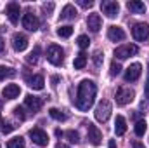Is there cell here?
Returning a JSON list of instances; mask_svg holds the SVG:
<instances>
[{
  "label": "cell",
  "instance_id": "d6a6232c",
  "mask_svg": "<svg viewBox=\"0 0 149 148\" xmlns=\"http://www.w3.org/2000/svg\"><path fill=\"white\" fill-rule=\"evenodd\" d=\"M78 5H81V7L88 9V7H92V5H94V2H92V0H88V2H87V0H78Z\"/></svg>",
  "mask_w": 149,
  "mask_h": 148
},
{
  "label": "cell",
  "instance_id": "44dd1931",
  "mask_svg": "<svg viewBox=\"0 0 149 148\" xmlns=\"http://www.w3.org/2000/svg\"><path fill=\"white\" fill-rule=\"evenodd\" d=\"M125 131H127V120H125V117L118 115L116 122H114V132H116V136H123Z\"/></svg>",
  "mask_w": 149,
  "mask_h": 148
},
{
  "label": "cell",
  "instance_id": "f546056e",
  "mask_svg": "<svg viewBox=\"0 0 149 148\" xmlns=\"http://www.w3.org/2000/svg\"><path fill=\"white\" fill-rule=\"evenodd\" d=\"M66 138H68L71 143H74V145H78V143H80V136H78V132H76V131H68V132H66Z\"/></svg>",
  "mask_w": 149,
  "mask_h": 148
},
{
  "label": "cell",
  "instance_id": "ab89813d",
  "mask_svg": "<svg viewBox=\"0 0 149 148\" xmlns=\"http://www.w3.org/2000/svg\"><path fill=\"white\" fill-rule=\"evenodd\" d=\"M109 148H116V141L114 140H109Z\"/></svg>",
  "mask_w": 149,
  "mask_h": 148
},
{
  "label": "cell",
  "instance_id": "836d02e7",
  "mask_svg": "<svg viewBox=\"0 0 149 148\" xmlns=\"http://www.w3.org/2000/svg\"><path fill=\"white\" fill-rule=\"evenodd\" d=\"M101 58H102V54L97 51V52L94 54V61H95V66H101Z\"/></svg>",
  "mask_w": 149,
  "mask_h": 148
},
{
  "label": "cell",
  "instance_id": "e575fe53",
  "mask_svg": "<svg viewBox=\"0 0 149 148\" xmlns=\"http://www.w3.org/2000/svg\"><path fill=\"white\" fill-rule=\"evenodd\" d=\"M52 9H54V4H52V2L43 4V11H45V12H49V14H50V12H52Z\"/></svg>",
  "mask_w": 149,
  "mask_h": 148
},
{
  "label": "cell",
  "instance_id": "ffe728a7",
  "mask_svg": "<svg viewBox=\"0 0 149 148\" xmlns=\"http://www.w3.org/2000/svg\"><path fill=\"white\" fill-rule=\"evenodd\" d=\"M74 18H76V9H74L71 4L64 5V9L61 11V19H63V21H71Z\"/></svg>",
  "mask_w": 149,
  "mask_h": 148
},
{
  "label": "cell",
  "instance_id": "60d3db41",
  "mask_svg": "<svg viewBox=\"0 0 149 148\" xmlns=\"http://www.w3.org/2000/svg\"><path fill=\"white\" fill-rule=\"evenodd\" d=\"M56 136H63V131L61 129H56Z\"/></svg>",
  "mask_w": 149,
  "mask_h": 148
},
{
  "label": "cell",
  "instance_id": "74e56055",
  "mask_svg": "<svg viewBox=\"0 0 149 148\" xmlns=\"http://www.w3.org/2000/svg\"><path fill=\"white\" fill-rule=\"evenodd\" d=\"M132 148H146V147H144L141 141H134V143H132Z\"/></svg>",
  "mask_w": 149,
  "mask_h": 148
},
{
  "label": "cell",
  "instance_id": "30bf717a",
  "mask_svg": "<svg viewBox=\"0 0 149 148\" xmlns=\"http://www.w3.org/2000/svg\"><path fill=\"white\" fill-rule=\"evenodd\" d=\"M23 26H24L26 30H30V32H37L38 28H40V21H38V18L35 14L26 12V14L23 16Z\"/></svg>",
  "mask_w": 149,
  "mask_h": 148
},
{
  "label": "cell",
  "instance_id": "9a60e30c",
  "mask_svg": "<svg viewBox=\"0 0 149 148\" xmlns=\"http://www.w3.org/2000/svg\"><path fill=\"white\" fill-rule=\"evenodd\" d=\"M101 25H102V19H101L99 14H88V18H87V26H88L90 32L97 33V32L101 30Z\"/></svg>",
  "mask_w": 149,
  "mask_h": 148
},
{
  "label": "cell",
  "instance_id": "d590c367",
  "mask_svg": "<svg viewBox=\"0 0 149 148\" xmlns=\"http://www.w3.org/2000/svg\"><path fill=\"white\" fill-rule=\"evenodd\" d=\"M14 111H16V115H17L21 120H24V118H26V117H24V113H23V108H21V106H17V108H16Z\"/></svg>",
  "mask_w": 149,
  "mask_h": 148
},
{
  "label": "cell",
  "instance_id": "5bb4252c",
  "mask_svg": "<svg viewBox=\"0 0 149 148\" xmlns=\"http://www.w3.org/2000/svg\"><path fill=\"white\" fill-rule=\"evenodd\" d=\"M24 105H26L31 111H38L42 108V105H43V99L38 98V96H33V94H28V96L24 98Z\"/></svg>",
  "mask_w": 149,
  "mask_h": 148
},
{
  "label": "cell",
  "instance_id": "2e32d148",
  "mask_svg": "<svg viewBox=\"0 0 149 148\" xmlns=\"http://www.w3.org/2000/svg\"><path fill=\"white\" fill-rule=\"evenodd\" d=\"M19 92H21V87H19L17 84H9V85H5V89L2 91V96H3L5 99H14V98L19 96Z\"/></svg>",
  "mask_w": 149,
  "mask_h": 148
},
{
  "label": "cell",
  "instance_id": "5b68a950",
  "mask_svg": "<svg viewBox=\"0 0 149 148\" xmlns=\"http://www.w3.org/2000/svg\"><path fill=\"white\" fill-rule=\"evenodd\" d=\"M139 52V47L134 45V44H127V45H121V47H116L114 49V56L118 59H127L130 56H135Z\"/></svg>",
  "mask_w": 149,
  "mask_h": 148
},
{
  "label": "cell",
  "instance_id": "8992f818",
  "mask_svg": "<svg viewBox=\"0 0 149 148\" xmlns=\"http://www.w3.org/2000/svg\"><path fill=\"white\" fill-rule=\"evenodd\" d=\"M134 96H135V92H134L132 89H128V87H120V89L116 91V103L121 105V106H125V105H128V103L134 101Z\"/></svg>",
  "mask_w": 149,
  "mask_h": 148
},
{
  "label": "cell",
  "instance_id": "6da1fadb",
  "mask_svg": "<svg viewBox=\"0 0 149 148\" xmlns=\"http://www.w3.org/2000/svg\"><path fill=\"white\" fill-rule=\"evenodd\" d=\"M95 94H97V87L92 80H81L78 85V92H76V108L81 111H87L95 101Z\"/></svg>",
  "mask_w": 149,
  "mask_h": 148
},
{
  "label": "cell",
  "instance_id": "8d00e7d4",
  "mask_svg": "<svg viewBox=\"0 0 149 148\" xmlns=\"http://www.w3.org/2000/svg\"><path fill=\"white\" fill-rule=\"evenodd\" d=\"M144 94H146V98L149 99V75H148V80H146V85H144Z\"/></svg>",
  "mask_w": 149,
  "mask_h": 148
},
{
  "label": "cell",
  "instance_id": "cb8c5ba5",
  "mask_svg": "<svg viewBox=\"0 0 149 148\" xmlns=\"http://www.w3.org/2000/svg\"><path fill=\"white\" fill-rule=\"evenodd\" d=\"M7 148H24V140L21 136H16L7 141Z\"/></svg>",
  "mask_w": 149,
  "mask_h": 148
},
{
  "label": "cell",
  "instance_id": "d4e9b609",
  "mask_svg": "<svg viewBox=\"0 0 149 148\" xmlns=\"http://www.w3.org/2000/svg\"><path fill=\"white\" fill-rule=\"evenodd\" d=\"M146 129H148V124H146V120H137V122H135V127H134V131H135V134H137V136H144Z\"/></svg>",
  "mask_w": 149,
  "mask_h": 148
},
{
  "label": "cell",
  "instance_id": "7bdbcfd3",
  "mask_svg": "<svg viewBox=\"0 0 149 148\" xmlns=\"http://www.w3.org/2000/svg\"><path fill=\"white\" fill-rule=\"evenodd\" d=\"M56 148H68V147H66V145H61V143H59V145H57Z\"/></svg>",
  "mask_w": 149,
  "mask_h": 148
},
{
  "label": "cell",
  "instance_id": "b9f144b4",
  "mask_svg": "<svg viewBox=\"0 0 149 148\" xmlns=\"http://www.w3.org/2000/svg\"><path fill=\"white\" fill-rule=\"evenodd\" d=\"M3 51V40H2V37H0V52Z\"/></svg>",
  "mask_w": 149,
  "mask_h": 148
},
{
  "label": "cell",
  "instance_id": "ba28073f",
  "mask_svg": "<svg viewBox=\"0 0 149 148\" xmlns=\"http://www.w3.org/2000/svg\"><path fill=\"white\" fill-rule=\"evenodd\" d=\"M132 35H134L135 40H139V42L148 40L149 38V25H146V23H137V25H134Z\"/></svg>",
  "mask_w": 149,
  "mask_h": 148
},
{
  "label": "cell",
  "instance_id": "277c9868",
  "mask_svg": "<svg viewBox=\"0 0 149 148\" xmlns=\"http://www.w3.org/2000/svg\"><path fill=\"white\" fill-rule=\"evenodd\" d=\"M30 138H31V141L35 145H38V147H47L49 145V134L43 129H40V127H33L30 131Z\"/></svg>",
  "mask_w": 149,
  "mask_h": 148
},
{
  "label": "cell",
  "instance_id": "f1b7e54d",
  "mask_svg": "<svg viewBox=\"0 0 149 148\" xmlns=\"http://www.w3.org/2000/svg\"><path fill=\"white\" fill-rule=\"evenodd\" d=\"M16 72L12 70V68H9V66H0V80H3L5 77H14Z\"/></svg>",
  "mask_w": 149,
  "mask_h": 148
},
{
  "label": "cell",
  "instance_id": "4dcf8cb0",
  "mask_svg": "<svg viewBox=\"0 0 149 148\" xmlns=\"http://www.w3.org/2000/svg\"><path fill=\"white\" fill-rule=\"evenodd\" d=\"M120 72H121V66H120V63L113 61V63H111V75H113V77H114V75H120Z\"/></svg>",
  "mask_w": 149,
  "mask_h": 148
},
{
  "label": "cell",
  "instance_id": "52a82bcc",
  "mask_svg": "<svg viewBox=\"0 0 149 148\" xmlns=\"http://www.w3.org/2000/svg\"><path fill=\"white\" fill-rule=\"evenodd\" d=\"M101 11L108 16V18H116L120 12V4L113 2V0H102L101 2Z\"/></svg>",
  "mask_w": 149,
  "mask_h": 148
},
{
  "label": "cell",
  "instance_id": "603a6c76",
  "mask_svg": "<svg viewBox=\"0 0 149 148\" xmlns=\"http://www.w3.org/2000/svg\"><path fill=\"white\" fill-rule=\"evenodd\" d=\"M49 115H50L54 120H59V122H64V120L68 118V115H66L64 111H61L59 108H50V110H49Z\"/></svg>",
  "mask_w": 149,
  "mask_h": 148
},
{
  "label": "cell",
  "instance_id": "f35d334b",
  "mask_svg": "<svg viewBox=\"0 0 149 148\" xmlns=\"http://www.w3.org/2000/svg\"><path fill=\"white\" fill-rule=\"evenodd\" d=\"M57 82H59V77L54 75V77H52V85H57Z\"/></svg>",
  "mask_w": 149,
  "mask_h": 148
},
{
  "label": "cell",
  "instance_id": "3957f363",
  "mask_svg": "<svg viewBox=\"0 0 149 148\" xmlns=\"http://www.w3.org/2000/svg\"><path fill=\"white\" fill-rule=\"evenodd\" d=\"M111 103L108 101V99H102L99 105H97V108H95V118L99 120V122H106L108 118H109V115H111Z\"/></svg>",
  "mask_w": 149,
  "mask_h": 148
},
{
  "label": "cell",
  "instance_id": "ee69618b",
  "mask_svg": "<svg viewBox=\"0 0 149 148\" xmlns=\"http://www.w3.org/2000/svg\"><path fill=\"white\" fill-rule=\"evenodd\" d=\"M0 120H2V117H0Z\"/></svg>",
  "mask_w": 149,
  "mask_h": 148
},
{
  "label": "cell",
  "instance_id": "484cf974",
  "mask_svg": "<svg viewBox=\"0 0 149 148\" xmlns=\"http://www.w3.org/2000/svg\"><path fill=\"white\" fill-rule=\"evenodd\" d=\"M71 33H73V26H70V25H66V26H59V28H57V35L63 37V38L71 37Z\"/></svg>",
  "mask_w": 149,
  "mask_h": 148
},
{
  "label": "cell",
  "instance_id": "4316f807",
  "mask_svg": "<svg viewBox=\"0 0 149 148\" xmlns=\"http://www.w3.org/2000/svg\"><path fill=\"white\" fill-rule=\"evenodd\" d=\"M38 58H40V47L37 45V47L30 52V56L26 58V61H28V63H31V65H35V63L38 61Z\"/></svg>",
  "mask_w": 149,
  "mask_h": 148
},
{
  "label": "cell",
  "instance_id": "ac0fdd59",
  "mask_svg": "<svg viewBox=\"0 0 149 148\" xmlns=\"http://www.w3.org/2000/svg\"><path fill=\"white\" fill-rule=\"evenodd\" d=\"M127 7H128V11L134 12V14H144V12H146V5H144V2H141V0H128V2H127Z\"/></svg>",
  "mask_w": 149,
  "mask_h": 148
},
{
  "label": "cell",
  "instance_id": "7c38bea8",
  "mask_svg": "<svg viewBox=\"0 0 149 148\" xmlns=\"http://www.w3.org/2000/svg\"><path fill=\"white\" fill-rule=\"evenodd\" d=\"M5 12H7V18H9V21H10L12 25H16V23L19 21V12H21V7H19V4H16V2H10V4L7 5Z\"/></svg>",
  "mask_w": 149,
  "mask_h": 148
},
{
  "label": "cell",
  "instance_id": "9c48e42d",
  "mask_svg": "<svg viewBox=\"0 0 149 148\" xmlns=\"http://www.w3.org/2000/svg\"><path fill=\"white\" fill-rule=\"evenodd\" d=\"M87 136H88V141L94 145V147H99L101 141H102V132L97 129V125L94 124H88L87 125Z\"/></svg>",
  "mask_w": 149,
  "mask_h": 148
},
{
  "label": "cell",
  "instance_id": "1f68e13d",
  "mask_svg": "<svg viewBox=\"0 0 149 148\" xmlns=\"http://www.w3.org/2000/svg\"><path fill=\"white\" fill-rule=\"evenodd\" d=\"M12 129H14V125H12V124H9V122H2V132H3V134L12 132Z\"/></svg>",
  "mask_w": 149,
  "mask_h": 148
},
{
  "label": "cell",
  "instance_id": "7402d4cb",
  "mask_svg": "<svg viewBox=\"0 0 149 148\" xmlns=\"http://www.w3.org/2000/svg\"><path fill=\"white\" fill-rule=\"evenodd\" d=\"M87 61H88V58H87V54L85 52H80L76 58H74V68L76 70H81V68H85V65H87Z\"/></svg>",
  "mask_w": 149,
  "mask_h": 148
},
{
  "label": "cell",
  "instance_id": "e0dca14e",
  "mask_svg": "<svg viewBox=\"0 0 149 148\" xmlns=\"http://www.w3.org/2000/svg\"><path fill=\"white\" fill-rule=\"evenodd\" d=\"M108 38L113 40V42H121V40H125V32H123L120 26H109V30H108Z\"/></svg>",
  "mask_w": 149,
  "mask_h": 148
},
{
  "label": "cell",
  "instance_id": "d6986e66",
  "mask_svg": "<svg viewBox=\"0 0 149 148\" xmlns=\"http://www.w3.org/2000/svg\"><path fill=\"white\" fill-rule=\"evenodd\" d=\"M26 82H28V85H30L31 89H35V91H42L43 85H45V80H43L42 75H31V77H28Z\"/></svg>",
  "mask_w": 149,
  "mask_h": 148
},
{
  "label": "cell",
  "instance_id": "4fadbf2b",
  "mask_svg": "<svg viewBox=\"0 0 149 148\" xmlns=\"http://www.w3.org/2000/svg\"><path fill=\"white\" fill-rule=\"evenodd\" d=\"M12 47L17 52H23L28 47V37L23 35V33H14V37H12Z\"/></svg>",
  "mask_w": 149,
  "mask_h": 148
},
{
  "label": "cell",
  "instance_id": "83f0119b",
  "mask_svg": "<svg viewBox=\"0 0 149 148\" xmlns=\"http://www.w3.org/2000/svg\"><path fill=\"white\" fill-rule=\"evenodd\" d=\"M76 44H78L80 49H87L90 45V38L87 37V35H80V37L76 38Z\"/></svg>",
  "mask_w": 149,
  "mask_h": 148
},
{
  "label": "cell",
  "instance_id": "8fae6325",
  "mask_svg": "<svg viewBox=\"0 0 149 148\" xmlns=\"http://www.w3.org/2000/svg\"><path fill=\"white\" fill-rule=\"evenodd\" d=\"M141 72H142L141 63H134V65H130V66L127 68V72H125V80H127V82H135V80L141 77Z\"/></svg>",
  "mask_w": 149,
  "mask_h": 148
},
{
  "label": "cell",
  "instance_id": "7a4b0ae2",
  "mask_svg": "<svg viewBox=\"0 0 149 148\" xmlns=\"http://www.w3.org/2000/svg\"><path fill=\"white\" fill-rule=\"evenodd\" d=\"M47 59H49L50 65H54V66H61V65L64 63V51L61 49V45H57V44H50V45L47 47Z\"/></svg>",
  "mask_w": 149,
  "mask_h": 148
}]
</instances>
